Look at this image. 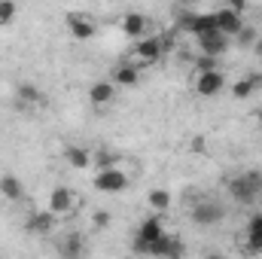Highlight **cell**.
Masks as SVG:
<instances>
[{
  "instance_id": "1",
  "label": "cell",
  "mask_w": 262,
  "mask_h": 259,
  "mask_svg": "<svg viewBox=\"0 0 262 259\" xmlns=\"http://www.w3.org/2000/svg\"><path fill=\"white\" fill-rule=\"evenodd\" d=\"M226 186H229L232 201L250 207V204H256V198H259V192H262V171H244V174H235V177H229Z\"/></svg>"
},
{
  "instance_id": "2",
  "label": "cell",
  "mask_w": 262,
  "mask_h": 259,
  "mask_svg": "<svg viewBox=\"0 0 262 259\" xmlns=\"http://www.w3.org/2000/svg\"><path fill=\"white\" fill-rule=\"evenodd\" d=\"M165 235V220H162V213L156 210V213H149L140 226H137V232H134V250L137 253H149V247H152V241H159Z\"/></svg>"
},
{
  "instance_id": "3",
  "label": "cell",
  "mask_w": 262,
  "mask_h": 259,
  "mask_svg": "<svg viewBox=\"0 0 262 259\" xmlns=\"http://www.w3.org/2000/svg\"><path fill=\"white\" fill-rule=\"evenodd\" d=\"M98 192H107V195H116L122 192V189H128L131 186V177L128 171H122L119 165H110V168H101L98 174H95V183H92Z\"/></svg>"
},
{
  "instance_id": "4",
  "label": "cell",
  "mask_w": 262,
  "mask_h": 259,
  "mask_svg": "<svg viewBox=\"0 0 262 259\" xmlns=\"http://www.w3.org/2000/svg\"><path fill=\"white\" fill-rule=\"evenodd\" d=\"M226 73L220 67H210V70H195V79H192V92L198 98H216L223 89H226Z\"/></svg>"
},
{
  "instance_id": "5",
  "label": "cell",
  "mask_w": 262,
  "mask_h": 259,
  "mask_svg": "<svg viewBox=\"0 0 262 259\" xmlns=\"http://www.w3.org/2000/svg\"><path fill=\"white\" fill-rule=\"evenodd\" d=\"M64 28H67V34L73 40H79V43L95 40V34H98V21L89 12H76V9H70L64 15Z\"/></svg>"
},
{
  "instance_id": "6",
  "label": "cell",
  "mask_w": 262,
  "mask_h": 259,
  "mask_svg": "<svg viewBox=\"0 0 262 259\" xmlns=\"http://www.w3.org/2000/svg\"><path fill=\"white\" fill-rule=\"evenodd\" d=\"M134 61L140 67H149V64H159L162 55H165V40L162 37H140L134 43Z\"/></svg>"
},
{
  "instance_id": "7",
  "label": "cell",
  "mask_w": 262,
  "mask_h": 259,
  "mask_svg": "<svg viewBox=\"0 0 262 259\" xmlns=\"http://www.w3.org/2000/svg\"><path fill=\"white\" fill-rule=\"evenodd\" d=\"M223 217H226V210H223V204L220 201H210V198H204V201H195L192 207H189V220L195 223V226H216V223H223Z\"/></svg>"
},
{
  "instance_id": "8",
  "label": "cell",
  "mask_w": 262,
  "mask_h": 259,
  "mask_svg": "<svg viewBox=\"0 0 262 259\" xmlns=\"http://www.w3.org/2000/svg\"><path fill=\"white\" fill-rule=\"evenodd\" d=\"M241 250L253 253V256L262 253V207L247 217V226H244V235H241Z\"/></svg>"
},
{
  "instance_id": "9",
  "label": "cell",
  "mask_w": 262,
  "mask_h": 259,
  "mask_svg": "<svg viewBox=\"0 0 262 259\" xmlns=\"http://www.w3.org/2000/svg\"><path fill=\"white\" fill-rule=\"evenodd\" d=\"M180 28L192 37H201V34H210V31H220L216 28V18L213 12H183L180 18Z\"/></svg>"
},
{
  "instance_id": "10",
  "label": "cell",
  "mask_w": 262,
  "mask_h": 259,
  "mask_svg": "<svg viewBox=\"0 0 262 259\" xmlns=\"http://www.w3.org/2000/svg\"><path fill=\"white\" fill-rule=\"evenodd\" d=\"M213 18H216V28H220L229 40H235V37L244 31V18H241V12L232 9V6H220V9L213 12Z\"/></svg>"
},
{
  "instance_id": "11",
  "label": "cell",
  "mask_w": 262,
  "mask_h": 259,
  "mask_svg": "<svg viewBox=\"0 0 262 259\" xmlns=\"http://www.w3.org/2000/svg\"><path fill=\"white\" fill-rule=\"evenodd\" d=\"M110 82L116 89H134L140 82V64L137 61H119V64H113Z\"/></svg>"
},
{
  "instance_id": "12",
  "label": "cell",
  "mask_w": 262,
  "mask_h": 259,
  "mask_svg": "<svg viewBox=\"0 0 262 259\" xmlns=\"http://www.w3.org/2000/svg\"><path fill=\"white\" fill-rule=\"evenodd\" d=\"M43 104H46V98H43L40 85H34V82H18L15 85V107L18 110H37Z\"/></svg>"
},
{
  "instance_id": "13",
  "label": "cell",
  "mask_w": 262,
  "mask_h": 259,
  "mask_svg": "<svg viewBox=\"0 0 262 259\" xmlns=\"http://www.w3.org/2000/svg\"><path fill=\"white\" fill-rule=\"evenodd\" d=\"M113 98H116V85H113L110 79H98V82L89 85V104H92V107L104 110V107L113 104Z\"/></svg>"
},
{
  "instance_id": "14",
  "label": "cell",
  "mask_w": 262,
  "mask_h": 259,
  "mask_svg": "<svg viewBox=\"0 0 262 259\" xmlns=\"http://www.w3.org/2000/svg\"><path fill=\"white\" fill-rule=\"evenodd\" d=\"M259 89H262V73H247V76H241V79H235V82L229 85V92H232L235 101H247V98H253Z\"/></svg>"
},
{
  "instance_id": "15",
  "label": "cell",
  "mask_w": 262,
  "mask_h": 259,
  "mask_svg": "<svg viewBox=\"0 0 262 259\" xmlns=\"http://www.w3.org/2000/svg\"><path fill=\"white\" fill-rule=\"evenodd\" d=\"M146 28H149V21H146L143 12H125V15L119 18V31H122L128 40H140V37H146Z\"/></svg>"
},
{
  "instance_id": "16",
  "label": "cell",
  "mask_w": 262,
  "mask_h": 259,
  "mask_svg": "<svg viewBox=\"0 0 262 259\" xmlns=\"http://www.w3.org/2000/svg\"><path fill=\"white\" fill-rule=\"evenodd\" d=\"M198 40V49H201V55H223L226 49H229V37L223 34V31H210V34H201L195 37Z\"/></svg>"
},
{
  "instance_id": "17",
  "label": "cell",
  "mask_w": 262,
  "mask_h": 259,
  "mask_svg": "<svg viewBox=\"0 0 262 259\" xmlns=\"http://www.w3.org/2000/svg\"><path fill=\"white\" fill-rule=\"evenodd\" d=\"M73 204H76V195H73V189H67V186H55V189L49 192V210H52L55 217L70 213Z\"/></svg>"
},
{
  "instance_id": "18",
  "label": "cell",
  "mask_w": 262,
  "mask_h": 259,
  "mask_svg": "<svg viewBox=\"0 0 262 259\" xmlns=\"http://www.w3.org/2000/svg\"><path fill=\"white\" fill-rule=\"evenodd\" d=\"M55 220H58V217L46 207V210H34L25 226H28V232H34V235H49V232L55 229Z\"/></svg>"
},
{
  "instance_id": "19",
  "label": "cell",
  "mask_w": 262,
  "mask_h": 259,
  "mask_svg": "<svg viewBox=\"0 0 262 259\" xmlns=\"http://www.w3.org/2000/svg\"><path fill=\"white\" fill-rule=\"evenodd\" d=\"M180 253H183V244L168 232L159 241H152V247H149V256H180Z\"/></svg>"
},
{
  "instance_id": "20",
  "label": "cell",
  "mask_w": 262,
  "mask_h": 259,
  "mask_svg": "<svg viewBox=\"0 0 262 259\" xmlns=\"http://www.w3.org/2000/svg\"><path fill=\"white\" fill-rule=\"evenodd\" d=\"M0 195L6 201H21L25 198V183L15 177V174H3L0 177Z\"/></svg>"
},
{
  "instance_id": "21",
  "label": "cell",
  "mask_w": 262,
  "mask_h": 259,
  "mask_svg": "<svg viewBox=\"0 0 262 259\" xmlns=\"http://www.w3.org/2000/svg\"><path fill=\"white\" fill-rule=\"evenodd\" d=\"M64 162L70 168H76V171H82V168H89L92 165V149H85V146H64Z\"/></svg>"
},
{
  "instance_id": "22",
  "label": "cell",
  "mask_w": 262,
  "mask_h": 259,
  "mask_svg": "<svg viewBox=\"0 0 262 259\" xmlns=\"http://www.w3.org/2000/svg\"><path fill=\"white\" fill-rule=\"evenodd\" d=\"M82 250H85V244H82V235L79 232H70L64 238V244L58 247L61 256H82Z\"/></svg>"
},
{
  "instance_id": "23",
  "label": "cell",
  "mask_w": 262,
  "mask_h": 259,
  "mask_svg": "<svg viewBox=\"0 0 262 259\" xmlns=\"http://www.w3.org/2000/svg\"><path fill=\"white\" fill-rule=\"evenodd\" d=\"M171 201H174V198H171V192H168V189H162V186H159V189H152V192L146 195V204H149L152 210H159V213H165V210L171 207Z\"/></svg>"
},
{
  "instance_id": "24",
  "label": "cell",
  "mask_w": 262,
  "mask_h": 259,
  "mask_svg": "<svg viewBox=\"0 0 262 259\" xmlns=\"http://www.w3.org/2000/svg\"><path fill=\"white\" fill-rule=\"evenodd\" d=\"M18 15V3L15 0H0V28L3 25H12Z\"/></svg>"
},
{
  "instance_id": "25",
  "label": "cell",
  "mask_w": 262,
  "mask_h": 259,
  "mask_svg": "<svg viewBox=\"0 0 262 259\" xmlns=\"http://www.w3.org/2000/svg\"><path fill=\"white\" fill-rule=\"evenodd\" d=\"M92 165L101 171V168H110V165H116V153H110V149H98V153H92Z\"/></svg>"
},
{
  "instance_id": "26",
  "label": "cell",
  "mask_w": 262,
  "mask_h": 259,
  "mask_svg": "<svg viewBox=\"0 0 262 259\" xmlns=\"http://www.w3.org/2000/svg\"><path fill=\"white\" fill-rule=\"evenodd\" d=\"M110 223H113V217H110L107 210H95V213H92V226H95V229H107Z\"/></svg>"
},
{
  "instance_id": "27",
  "label": "cell",
  "mask_w": 262,
  "mask_h": 259,
  "mask_svg": "<svg viewBox=\"0 0 262 259\" xmlns=\"http://www.w3.org/2000/svg\"><path fill=\"white\" fill-rule=\"evenodd\" d=\"M210 67H220V58L216 55H198L195 70H210Z\"/></svg>"
},
{
  "instance_id": "28",
  "label": "cell",
  "mask_w": 262,
  "mask_h": 259,
  "mask_svg": "<svg viewBox=\"0 0 262 259\" xmlns=\"http://www.w3.org/2000/svg\"><path fill=\"white\" fill-rule=\"evenodd\" d=\"M238 37H241V43H253V40H256V31H247V28H244Z\"/></svg>"
},
{
  "instance_id": "29",
  "label": "cell",
  "mask_w": 262,
  "mask_h": 259,
  "mask_svg": "<svg viewBox=\"0 0 262 259\" xmlns=\"http://www.w3.org/2000/svg\"><path fill=\"white\" fill-rule=\"evenodd\" d=\"M226 6H232V9L241 12V9H244V0H226Z\"/></svg>"
},
{
  "instance_id": "30",
  "label": "cell",
  "mask_w": 262,
  "mask_h": 259,
  "mask_svg": "<svg viewBox=\"0 0 262 259\" xmlns=\"http://www.w3.org/2000/svg\"><path fill=\"white\" fill-rule=\"evenodd\" d=\"M256 204H259V207H262V192H259V198H256Z\"/></svg>"
},
{
  "instance_id": "31",
  "label": "cell",
  "mask_w": 262,
  "mask_h": 259,
  "mask_svg": "<svg viewBox=\"0 0 262 259\" xmlns=\"http://www.w3.org/2000/svg\"><path fill=\"white\" fill-rule=\"evenodd\" d=\"M259 58H262V43H259Z\"/></svg>"
}]
</instances>
